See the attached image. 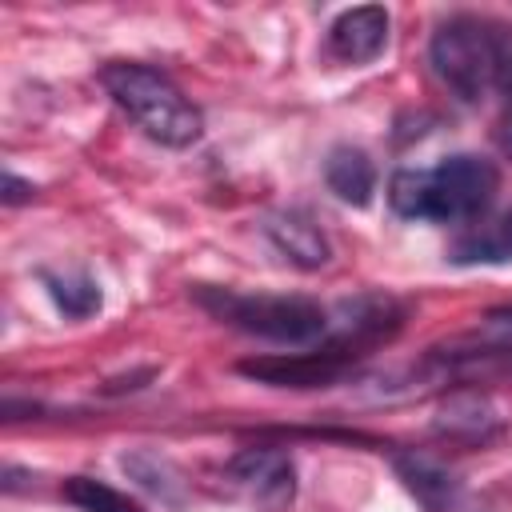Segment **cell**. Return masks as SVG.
Returning a JSON list of instances; mask_svg holds the SVG:
<instances>
[{
  "instance_id": "cell-19",
  "label": "cell",
  "mask_w": 512,
  "mask_h": 512,
  "mask_svg": "<svg viewBox=\"0 0 512 512\" xmlns=\"http://www.w3.org/2000/svg\"><path fill=\"white\" fill-rule=\"evenodd\" d=\"M496 144H500V152L512 160V116L500 124V132H496Z\"/></svg>"
},
{
  "instance_id": "cell-5",
  "label": "cell",
  "mask_w": 512,
  "mask_h": 512,
  "mask_svg": "<svg viewBox=\"0 0 512 512\" xmlns=\"http://www.w3.org/2000/svg\"><path fill=\"white\" fill-rule=\"evenodd\" d=\"M356 356H348L344 348L320 340L308 352H272V356H248L236 364L240 376L268 384V388H328L336 380H344L352 372Z\"/></svg>"
},
{
  "instance_id": "cell-6",
  "label": "cell",
  "mask_w": 512,
  "mask_h": 512,
  "mask_svg": "<svg viewBox=\"0 0 512 512\" xmlns=\"http://www.w3.org/2000/svg\"><path fill=\"white\" fill-rule=\"evenodd\" d=\"M228 480L252 504H260L268 512H280L296 496V464L284 448H272V444H256V448L236 452L228 460Z\"/></svg>"
},
{
  "instance_id": "cell-17",
  "label": "cell",
  "mask_w": 512,
  "mask_h": 512,
  "mask_svg": "<svg viewBox=\"0 0 512 512\" xmlns=\"http://www.w3.org/2000/svg\"><path fill=\"white\" fill-rule=\"evenodd\" d=\"M496 96L512 100V24H496Z\"/></svg>"
},
{
  "instance_id": "cell-4",
  "label": "cell",
  "mask_w": 512,
  "mask_h": 512,
  "mask_svg": "<svg viewBox=\"0 0 512 512\" xmlns=\"http://www.w3.org/2000/svg\"><path fill=\"white\" fill-rule=\"evenodd\" d=\"M428 64L456 100L480 104L488 92H496V20L448 16L432 32Z\"/></svg>"
},
{
  "instance_id": "cell-7",
  "label": "cell",
  "mask_w": 512,
  "mask_h": 512,
  "mask_svg": "<svg viewBox=\"0 0 512 512\" xmlns=\"http://www.w3.org/2000/svg\"><path fill=\"white\" fill-rule=\"evenodd\" d=\"M504 420H500V408L484 396V392H452L436 404L432 412V432L448 444H488L492 436H500Z\"/></svg>"
},
{
  "instance_id": "cell-2",
  "label": "cell",
  "mask_w": 512,
  "mask_h": 512,
  "mask_svg": "<svg viewBox=\"0 0 512 512\" xmlns=\"http://www.w3.org/2000/svg\"><path fill=\"white\" fill-rule=\"evenodd\" d=\"M104 92L116 100L120 112L136 120L144 136H152L164 148H188L204 132L200 108L156 68L136 64V60H108L100 68Z\"/></svg>"
},
{
  "instance_id": "cell-11",
  "label": "cell",
  "mask_w": 512,
  "mask_h": 512,
  "mask_svg": "<svg viewBox=\"0 0 512 512\" xmlns=\"http://www.w3.org/2000/svg\"><path fill=\"white\" fill-rule=\"evenodd\" d=\"M324 184L332 188L336 200L352 204V208H364L376 192V164L364 148L356 144H336L324 160Z\"/></svg>"
},
{
  "instance_id": "cell-10",
  "label": "cell",
  "mask_w": 512,
  "mask_h": 512,
  "mask_svg": "<svg viewBox=\"0 0 512 512\" xmlns=\"http://www.w3.org/2000/svg\"><path fill=\"white\" fill-rule=\"evenodd\" d=\"M396 476L404 484V492L424 508V512H452L460 500V480L448 464H440L428 452H400L396 460Z\"/></svg>"
},
{
  "instance_id": "cell-3",
  "label": "cell",
  "mask_w": 512,
  "mask_h": 512,
  "mask_svg": "<svg viewBox=\"0 0 512 512\" xmlns=\"http://www.w3.org/2000/svg\"><path fill=\"white\" fill-rule=\"evenodd\" d=\"M196 304L216 316L220 324L276 340V344H312L328 336V308L308 300V296H280V292H236V288H216V284H196L192 288Z\"/></svg>"
},
{
  "instance_id": "cell-14",
  "label": "cell",
  "mask_w": 512,
  "mask_h": 512,
  "mask_svg": "<svg viewBox=\"0 0 512 512\" xmlns=\"http://www.w3.org/2000/svg\"><path fill=\"white\" fill-rule=\"evenodd\" d=\"M120 468H124L140 488H148L152 496H160V500H168V504H176V500L184 496V484H180L176 468H172L164 456H156L152 448L124 452V456H120Z\"/></svg>"
},
{
  "instance_id": "cell-12",
  "label": "cell",
  "mask_w": 512,
  "mask_h": 512,
  "mask_svg": "<svg viewBox=\"0 0 512 512\" xmlns=\"http://www.w3.org/2000/svg\"><path fill=\"white\" fill-rule=\"evenodd\" d=\"M448 260L452 264H504V260H512V208L500 212L496 220L480 224V228L460 232L448 248Z\"/></svg>"
},
{
  "instance_id": "cell-8",
  "label": "cell",
  "mask_w": 512,
  "mask_h": 512,
  "mask_svg": "<svg viewBox=\"0 0 512 512\" xmlns=\"http://www.w3.org/2000/svg\"><path fill=\"white\" fill-rule=\"evenodd\" d=\"M388 44V12L380 4L344 8L328 24V56L340 64H368Z\"/></svg>"
},
{
  "instance_id": "cell-13",
  "label": "cell",
  "mask_w": 512,
  "mask_h": 512,
  "mask_svg": "<svg viewBox=\"0 0 512 512\" xmlns=\"http://www.w3.org/2000/svg\"><path fill=\"white\" fill-rule=\"evenodd\" d=\"M44 288L68 320H88L92 312H100V300H104L100 284L88 272H44Z\"/></svg>"
},
{
  "instance_id": "cell-16",
  "label": "cell",
  "mask_w": 512,
  "mask_h": 512,
  "mask_svg": "<svg viewBox=\"0 0 512 512\" xmlns=\"http://www.w3.org/2000/svg\"><path fill=\"white\" fill-rule=\"evenodd\" d=\"M512 352V304L508 308H492L480 324V344L472 352H464V360H480V356H508Z\"/></svg>"
},
{
  "instance_id": "cell-18",
  "label": "cell",
  "mask_w": 512,
  "mask_h": 512,
  "mask_svg": "<svg viewBox=\"0 0 512 512\" xmlns=\"http://www.w3.org/2000/svg\"><path fill=\"white\" fill-rule=\"evenodd\" d=\"M4 204H24V200H32L36 196V184L32 180H20L16 172H4Z\"/></svg>"
},
{
  "instance_id": "cell-1",
  "label": "cell",
  "mask_w": 512,
  "mask_h": 512,
  "mask_svg": "<svg viewBox=\"0 0 512 512\" xmlns=\"http://www.w3.org/2000/svg\"><path fill=\"white\" fill-rule=\"evenodd\" d=\"M500 192V172L480 152L444 156L432 168H396L388 180V204L404 220L468 224L488 212Z\"/></svg>"
},
{
  "instance_id": "cell-9",
  "label": "cell",
  "mask_w": 512,
  "mask_h": 512,
  "mask_svg": "<svg viewBox=\"0 0 512 512\" xmlns=\"http://www.w3.org/2000/svg\"><path fill=\"white\" fill-rule=\"evenodd\" d=\"M260 228H264V236L272 240V248H276L288 264H296V268H304V272L324 268L328 256H332L328 236L312 224V216H304V212H296V208L268 212Z\"/></svg>"
},
{
  "instance_id": "cell-15",
  "label": "cell",
  "mask_w": 512,
  "mask_h": 512,
  "mask_svg": "<svg viewBox=\"0 0 512 512\" xmlns=\"http://www.w3.org/2000/svg\"><path fill=\"white\" fill-rule=\"evenodd\" d=\"M60 496L80 512H144L128 492H120L96 476H68L60 484Z\"/></svg>"
}]
</instances>
